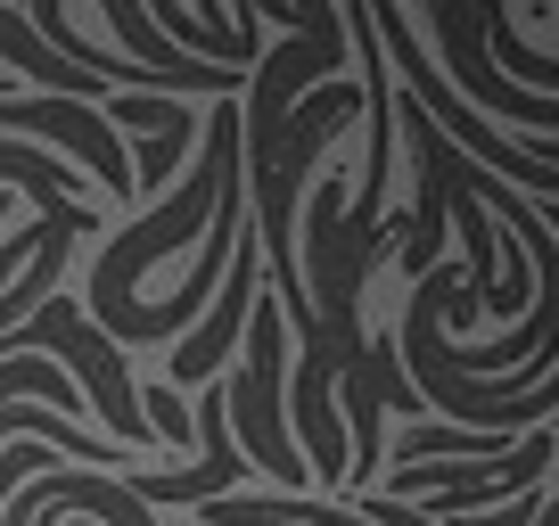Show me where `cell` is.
Returning <instances> with one entry per match:
<instances>
[{
  "mask_svg": "<svg viewBox=\"0 0 559 526\" xmlns=\"http://www.w3.org/2000/svg\"><path fill=\"white\" fill-rule=\"evenodd\" d=\"M477 34H486V58H493V74H502V83H519L526 99H559V58L526 50V41H519V17H510L502 0H477Z\"/></svg>",
  "mask_w": 559,
  "mask_h": 526,
  "instance_id": "3",
  "label": "cell"
},
{
  "mask_svg": "<svg viewBox=\"0 0 559 526\" xmlns=\"http://www.w3.org/2000/svg\"><path fill=\"white\" fill-rule=\"evenodd\" d=\"M255 297H263V247H255V214H247L239 247H230L223 288H214V304L198 313V330L174 346V379H165V386H214V379H223V370H230V346L247 337Z\"/></svg>",
  "mask_w": 559,
  "mask_h": 526,
  "instance_id": "2",
  "label": "cell"
},
{
  "mask_svg": "<svg viewBox=\"0 0 559 526\" xmlns=\"http://www.w3.org/2000/svg\"><path fill=\"white\" fill-rule=\"evenodd\" d=\"M230 444L239 461H255L263 477L288 486V502H305V453L288 437V321H280L272 297H255L247 313V362L230 370Z\"/></svg>",
  "mask_w": 559,
  "mask_h": 526,
  "instance_id": "1",
  "label": "cell"
},
{
  "mask_svg": "<svg viewBox=\"0 0 559 526\" xmlns=\"http://www.w3.org/2000/svg\"><path fill=\"white\" fill-rule=\"evenodd\" d=\"M140 420H148V437H157V453H190L198 444V420H190V395H174V386H140Z\"/></svg>",
  "mask_w": 559,
  "mask_h": 526,
  "instance_id": "4",
  "label": "cell"
}]
</instances>
